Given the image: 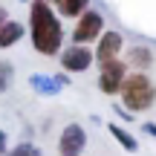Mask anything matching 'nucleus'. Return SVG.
<instances>
[{
    "label": "nucleus",
    "mask_w": 156,
    "mask_h": 156,
    "mask_svg": "<svg viewBox=\"0 0 156 156\" xmlns=\"http://www.w3.org/2000/svg\"><path fill=\"white\" fill-rule=\"evenodd\" d=\"M29 38L38 55H58L64 49V26L46 0H32L29 6Z\"/></svg>",
    "instance_id": "f257e3e1"
},
{
    "label": "nucleus",
    "mask_w": 156,
    "mask_h": 156,
    "mask_svg": "<svg viewBox=\"0 0 156 156\" xmlns=\"http://www.w3.org/2000/svg\"><path fill=\"white\" fill-rule=\"evenodd\" d=\"M119 95H122V104L127 113H145L156 101V84L147 78L145 69H136V73L124 75L122 87H119Z\"/></svg>",
    "instance_id": "f03ea898"
},
{
    "label": "nucleus",
    "mask_w": 156,
    "mask_h": 156,
    "mask_svg": "<svg viewBox=\"0 0 156 156\" xmlns=\"http://www.w3.org/2000/svg\"><path fill=\"white\" fill-rule=\"evenodd\" d=\"M101 32H104V15L87 6V9L78 15V23L73 29V44H93Z\"/></svg>",
    "instance_id": "7ed1b4c3"
},
{
    "label": "nucleus",
    "mask_w": 156,
    "mask_h": 156,
    "mask_svg": "<svg viewBox=\"0 0 156 156\" xmlns=\"http://www.w3.org/2000/svg\"><path fill=\"white\" fill-rule=\"evenodd\" d=\"M124 75H127V64L119 61V58H113V61H104L98 67V90L104 95H116L119 87H122Z\"/></svg>",
    "instance_id": "20e7f679"
},
{
    "label": "nucleus",
    "mask_w": 156,
    "mask_h": 156,
    "mask_svg": "<svg viewBox=\"0 0 156 156\" xmlns=\"http://www.w3.org/2000/svg\"><path fill=\"white\" fill-rule=\"evenodd\" d=\"M58 55H61L64 73H87L93 67V49H87V44H73L67 49H61Z\"/></svg>",
    "instance_id": "39448f33"
},
{
    "label": "nucleus",
    "mask_w": 156,
    "mask_h": 156,
    "mask_svg": "<svg viewBox=\"0 0 156 156\" xmlns=\"http://www.w3.org/2000/svg\"><path fill=\"white\" fill-rule=\"evenodd\" d=\"M84 147H87V130L81 124H67L58 136V153L61 156H81Z\"/></svg>",
    "instance_id": "423d86ee"
},
{
    "label": "nucleus",
    "mask_w": 156,
    "mask_h": 156,
    "mask_svg": "<svg viewBox=\"0 0 156 156\" xmlns=\"http://www.w3.org/2000/svg\"><path fill=\"white\" fill-rule=\"evenodd\" d=\"M98 44H95V61L98 64H104V61H113V58H119L122 55V49H124V38H122V32H101L98 38Z\"/></svg>",
    "instance_id": "0eeeda50"
},
{
    "label": "nucleus",
    "mask_w": 156,
    "mask_h": 156,
    "mask_svg": "<svg viewBox=\"0 0 156 156\" xmlns=\"http://www.w3.org/2000/svg\"><path fill=\"white\" fill-rule=\"evenodd\" d=\"M23 32H26V29H23L20 20H9V17H6V20L0 23V49H9V46H15L17 41L23 38Z\"/></svg>",
    "instance_id": "6e6552de"
},
{
    "label": "nucleus",
    "mask_w": 156,
    "mask_h": 156,
    "mask_svg": "<svg viewBox=\"0 0 156 156\" xmlns=\"http://www.w3.org/2000/svg\"><path fill=\"white\" fill-rule=\"evenodd\" d=\"M127 67H136V69H147V67H153V52H151V46H145V44H136V46H130L127 49Z\"/></svg>",
    "instance_id": "1a4fd4ad"
},
{
    "label": "nucleus",
    "mask_w": 156,
    "mask_h": 156,
    "mask_svg": "<svg viewBox=\"0 0 156 156\" xmlns=\"http://www.w3.org/2000/svg\"><path fill=\"white\" fill-rule=\"evenodd\" d=\"M29 84H32V90H38L41 95H58L61 87H64V84L58 81V75H32Z\"/></svg>",
    "instance_id": "9d476101"
},
{
    "label": "nucleus",
    "mask_w": 156,
    "mask_h": 156,
    "mask_svg": "<svg viewBox=\"0 0 156 156\" xmlns=\"http://www.w3.org/2000/svg\"><path fill=\"white\" fill-rule=\"evenodd\" d=\"M110 136H113V139H116V142H119V145H122L127 153H136V151H139V139H136V136H130L124 127H119L116 122L110 124Z\"/></svg>",
    "instance_id": "9b49d317"
},
{
    "label": "nucleus",
    "mask_w": 156,
    "mask_h": 156,
    "mask_svg": "<svg viewBox=\"0 0 156 156\" xmlns=\"http://www.w3.org/2000/svg\"><path fill=\"white\" fill-rule=\"evenodd\" d=\"M55 3H58V12L64 17H78L90 6V0H55Z\"/></svg>",
    "instance_id": "f8f14e48"
},
{
    "label": "nucleus",
    "mask_w": 156,
    "mask_h": 156,
    "mask_svg": "<svg viewBox=\"0 0 156 156\" xmlns=\"http://www.w3.org/2000/svg\"><path fill=\"white\" fill-rule=\"evenodd\" d=\"M12 81H15V67L9 61H0V95L12 87Z\"/></svg>",
    "instance_id": "ddd939ff"
},
{
    "label": "nucleus",
    "mask_w": 156,
    "mask_h": 156,
    "mask_svg": "<svg viewBox=\"0 0 156 156\" xmlns=\"http://www.w3.org/2000/svg\"><path fill=\"white\" fill-rule=\"evenodd\" d=\"M6 156H44V153H41V147H38V145H32V142H20V145L12 147Z\"/></svg>",
    "instance_id": "4468645a"
},
{
    "label": "nucleus",
    "mask_w": 156,
    "mask_h": 156,
    "mask_svg": "<svg viewBox=\"0 0 156 156\" xmlns=\"http://www.w3.org/2000/svg\"><path fill=\"white\" fill-rule=\"evenodd\" d=\"M142 130H145L147 136H153V139H156V124H153V122H147V124H142Z\"/></svg>",
    "instance_id": "2eb2a0df"
},
{
    "label": "nucleus",
    "mask_w": 156,
    "mask_h": 156,
    "mask_svg": "<svg viewBox=\"0 0 156 156\" xmlns=\"http://www.w3.org/2000/svg\"><path fill=\"white\" fill-rule=\"evenodd\" d=\"M3 151H6V133L0 130V156H3Z\"/></svg>",
    "instance_id": "dca6fc26"
},
{
    "label": "nucleus",
    "mask_w": 156,
    "mask_h": 156,
    "mask_svg": "<svg viewBox=\"0 0 156 156\" xmlns=\"http://www.w3.org/2000/svg\"><path fill=\"white\" fill-rule=\"evenodd\" d=\"M6 17H9V15H6V9H3V6H0V23H3Z\"/></svg>",
    "instance_id": "f3484780"
},
{
    "label": "nucleus",
    "mask_w": 156,
    "mask_h": 156,
    "mask_svg": "<svg viewBox=\"0 0 156 156\" xmlns=\"http://www.w3.org/2000/svg\"><path fill=\"white\" fill-rule=\"evenodd\" d=\"M46 3H55V0H46Z\"/></svg>",
    "instance_id": "a211bd4d"
}]
</instances>
